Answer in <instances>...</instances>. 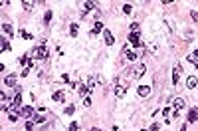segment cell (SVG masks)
<instances>
[{
  "mask_svg": "<svg viewBox=\"0 0 198 131\" xmlns=\"http://www.w3.org/2000/svg\"><path fill=\"white\" fill-rule=\"evenodd\" d=\"M188 62H192V64H196V68H198V50H194L192 54L188 56Z\"/></svg>",
  "mask_w": 198,
  "mask_h": 131,
  "instance_id": "cell-17",
  "label": "cell"
},
{
  "mask_svg": "<svg viewBox=\"0 0 198 131\" xmlns=\"http://www.w3.org/2000/svg\"><path fill=\"white\" fill-rule=\"evenodd\" d=\"M129 44H131V46H141V36H139V34H129Z\"/></svg>",
  "mask_w": 198,
  "mask_h": 131,
  "instance_id": "cell-3",
  "label": "cell"
},
{
  "mask_svg": "<svg viewBox=\"0 0 198 131\" xmlns=\"http://www.w3.org/2000/svg\"><path fill=\"white\" fill-rule=\"evenodd\" d=\"M145 72H147V66H139V68H137V72H135V78H137V80H139V78H143V75H145Z\"/></svg>",
  "mask_w": 198,
  "mask_h": 131,
  "instance_id": "cell-13",
  "label": "cell"
},
{
  "mask_svg": "<svg viewBox=\"0 0 198 131\" xmlns=\"http://www.w3.org/2000/svg\"><path fill=\"white\" fill-rule=\"evenodd\" d=\"M81 6H83V12H89V10H97V8H95V6H97L95 2H83Z\"/></svg>",
  "mask_w": 198,
  "mask_h": 131,
  "instance_id": "cell-14",
  "label": "cell"
},
{
  "mask_svg": "<svg viewBox=\"0 0 198 131\" xmlns=\"http://www.w3.org/2000/svg\"><path fill=\"white\" fill-rule=\"evenodd\" d=\"M125 54H127V60H129V62H135V60L139 58V54H137V52H135V50H129L127 46H125Z\"/></svg>",
  "mask_w": 198,
  "mask_h": 131,
  "instance_id": "cell-7",
  "label": "cell"
},
{
  "mask_svg": "<svg viewBox=\"0 0 198 131\" xmlns=\"http://www.w3.org/2000/svg\"><path fill=\"white\" fill-rule=\"evenodd\" d=\"M36 4H38L36 0H22V6H24L26 10H32V8H34Z\"/></svg>",
  "mask_w": 198,
  "mask_h": 131,
  "instance_id": "cell-12",
  "label": "cell"
},
{
  "mask_svg": "<svg viewBox=\"0 0 198 131\" xmlns=\"http://www.w3.org/2000/svg\"><path fill=\"white\" fill-rule=\"evenodd\" d=\"M0 50H2V52L10 50V42H8V40H6V38H2V42H0Z\"/></svg>",
  "mask_w": 198,
  "mask_h": 131,
  "instance_id": "cell-20",
  "label": "cell"
},
{
  "mask_svg": "<svg viewBox=\"0 0 198 131\" xmlns=\"http://www.w3.org/2000/svg\"><path fill=\"white\" fill-rule=\"evenodd\" d=\"M34 123H46V117H42V115L38 113V115L34 117Z\"/></svg>",
  "mask_w": 198,
  "mask_h": 131,
  "instance_id": "cell-25",
  "label": "cell"
},
{
  "mask_svg": "<svg viewBox=\"0 0 198 131\" xmlns=\"http://www.w3.org/2000/svg\"><path fill=\"white\" fill-rule=\"evenodd\" d=\"M52 99L54 101H63V99H66V94H63V91H56V94L52 95Z\"/></svg>",
  "mask_w": 198,
  "mask_h": 131,
  "instance_id": "cell-15",
  "label": "cell"
},
{
  "mask_svg": "<svg viewBox=\"0 0 198 131\" xmlns=\"http://www.w3.org/2000/svg\"><path fill=\"white\" fill-rule=\"evenodd\" d=\"M20 36H22L24 40H32V38H34L32 34H30V32H26V30H24V28H22V32H20Z\"/></svg>",
  "mask_w": 198,
  "mask_h": 131,
  "instance_id": "cell-23",
  "label": "cell"
},
{
  "mask_svg": "<svg viewBox=\"0 0 198 131\" xmlns=\"http://www.w3.org/2000/svg\"><path fill=\"white\" fill-rule=\"evenodd\" d=\"M143 131H147V129H143Z\"/></svg>",
  "mask_w": 198,
  "mask_h": 131,
  "instance_id": "cell-36",
  "label": "cell"
},
{
  "mask_svg": "<svg viewBox=\"0 0 198 131\" xmlns=\"http://www.w3.org/2000/svg\"><path fill=\"white\" fill-rule=\"evenodd\" d=\"M32 129H34V123L28 121V123H26V131H32Z\"/></svg>",
  "mask_w": 198,
  "mask_h": 131,
  "instance_id": "cell-34",
  "label": "cell"
},
{
  "mask_svg": "<svg viewBox=\"0 0 198 131\" xmlns=\"http://www.w3.org/2000/svg\"><path fill=\"white\" fill-rule=\"evenodd\" d=\"M77 129H79V125H77V123H71V125H70V131H77Z\"/></svg>",
  "mask_w": 198,
  "mask_h": 131,
  "instance_id": "cell-33",
  "label": "cell"
},
{
  "mask_svg": "<svg viewBox=\"0 0 198 131\" xmlns=\"http://www.w3.org/2000/svg\"><path fill=\"white\" fill-rule=\"evenodd\" d=\"M103 38H105V44H107V46H113V44H115V38H113V34L109 32L107 28L103 30Z\"/></svg>",
  "mask_w": 198,
  "mask_h": 131,
  "instance_id": "cell-4",
  "label": "cell"
},
{
  "mask_svg": "<svg viewBox=\"0 0 198 131\" xmlns=\"http://www.w3.org/2000/svg\"><path fill=\"white\" fill-rule=\"evenodd\" d=\"M2 30H4L6 34H8V36H12V34H14V30H12V26H10V24H2Z\"/></svg>",
  "mask_w": 198,
  "mask_h": 131,
  "instance_id": "cell-21",
  "label": "cell"
},
{
  "mask_svg": "<svg viewBox=\"0 0 198 131\" xmlns=\"http://www.w3.org/2000/svg\"><path fill=\"white\" fill-rule=\"evenodd\" d=\"M83 105H85V107H89V105H91V97H89V95L83 97Z\"/></svg>",
  "mask_w": 198,
  "mask_h": 131,
  "instance_id": "cell-30",
  "label": "cell"
},
{
  "mask_svg": "<svg viewBox=\"0 0 198 131\" xmlns=\"http://www.w3.org/2000/svg\"><path fill=\"white\" fill-rule=\"evenodd\" d=\"M93 88H95V78H89V81H87V89L91 91Z\"/></svg>",
  "mask_w": 198,
  "mask_h": 131,
  "instance_id": "cell-27",
  "label": "cell"
},
{
  "mask_svg": "<svg viewBox=\"0 0 198 131\" xmlns=\"http://www.w3.org/2000/svg\"><path fill=\"white\" fill-rule=\"evenodd\" d=\"M8 117H10V121L14 123V121H18V117H20V113H16V111H14V109H12V111H10V115H8Z\"/></svg>",
  "mask_w": 198,
  "mask_h": 131,
  "instance_id": "cell-22",
  "label": "cell"
},
{
  "mask_svg": "<svg viewBox=\"0 0 198 131\" xmlns=\"http://www.w3.org/2000/svg\"><path fill=\"white\" fill-rule=\"evenodd\" d=\"M79 94L85 95V94H89V89H87V85H83V88H79Z\"/></svg>",
  "mask_w": 198,
  "mask_h": 131,
  "instance_id": "cell-31",
  "label": "cell"
},
{
  "mask_svg": "<svg viewBox=\"0 0 198 131\" xmlns=\"http://www.w3.org/2000/svg\"><path fill=\"white\" fill-rule=\"evenodd\" d=\"M61 81H63V84H70V75L63 74V75H61Z\"/></svg>",
  "mask_w": 198,
  "mask_h": 131,
  "instance_id": "cell-32",
  "label": "cell"
},
{
  "mask_svg": "<svg viewBox=\"0 0 198 131\" xmlns=\"http://www.w3.org/2000/svg\"><path fill=\"white\" fill-rule=\"evenodd\" d=\"M32 115H34V109H32V107H20V117H24V119H30Z\"/></svg>",
  "mask_w": 198,
  "mask_h": 131,
  "instance_id": "cell-6",
  "label": "cell"
},
{
  "mask_svg": "<svg viewBox=\"0 0 198 131\" xmlns=\"http://www.w3.org/2000/svg\"><path fill=\"white\" fill-rule=\"evenodd\" d=\"M4 84L8 85V88H10V85H14L16 84V75H6V78H4Z\"/></svg>",
  "mask_w": 198,
  "mask_h": 131,
  "instance_id": "cell-16",
  "label": "cell"
},
{
  "mask_svg": "<svg viewBox=\"0 0 198 131\" xmlns=\"http://www.w3.org/2000/svg\"><path fill=\"white\" fill-rule=\"evenodd\" d=\"M30 54H32V58H36V60H46L48 58V50L44 46H36Z\"/></svg>",
  "mask_w": 198,
  "mask_h": 131,
  "instance_id": "cell-1",
  "label": "cell"
},
{
  "mask_svg": "<svg viewBox=\"0 0 198 131\" xmlns=\"http://www.w3.org/2000/svg\"><path fill=\"white\" fill-rule=\"evenodd\" d=\"M115 95H117V97H123V95H125V85H117V88H115Z\"/></svg>",
  "mask_w": 198,
  "mask_h": 131,
  "instance_id": "cell-19",
  "label": "cell"
},
{
  "mask_svg": "<svg viewBox=\"0 0 198 131\" xmlns=\"http://www.w3.org/2000/svg\"><path fill=\"white\" fill-rule=\"evenodd\" d=\"M139 30H141V28H139V24L133 22V24H131V32H133V34H139Z\"/></svg>",
  "mask_w": 198,
  "mask_h": 131,
  "instance_id": "cell-26",
  "label": "cell"
},
{
  "mask_svg": "<svg viewBox=\"0 0 198 131\" xmlns=\"http://www.w3.org/2000/svg\"><path fill=\"white\" fill-rule=\"evenodd\" d=\"M50 20H52V12H50V10H48V12H46V16H44V22H50Z\"/></svg>",
  "mask_w": 198,
  "mask_h": 131,
  "instance_id": "cell-29",
  "label": "cell"
},
{
  "mask_svg": "<svg viewBox=\"0 0 198 131\" xmlns=\"http://www.w3.org/2000/svg\"><path fill=\"white\" fill-rule=\"evenodd\" d=\"M178 80H180V66H175V70H172V84H178Z\"/></svg>",
  "mask_w": 198,
  "mask_h": 131,
  "instance_id": "cell-9",
  "label": "cell"
},
{
  "mask_svg": "<svg viewBox=\"0 0 198 131\" xmlns=\"http://www.w3.org/2000/svg\"><path fill=\"white\" fill-rule=\"evenodd\" d=\"M139 95H141V97H147V95L151 94V88H149V85H139Z\"/></svg>",
  "mask_w": 198,
  "mask_h": 131,
  "instance_id": "cell-10",
  "label": "cell"
},
{
  "mask_svg": "<svg viewBox=\"0 0 198 131\" xmlns=\"http://www.w3.org/2000/svg\"><path fill=\"white\" fill-rule=\"evenodd\" d=\"M91 131H101V129H97V127H93V129H91Z\"/></svg>",
  "mask_w": 198,
  "mask_h": 131,
  "instance_id": "cell-35",
  "label": "cell"
},
{
  "mask_svg": "<svg viewBox=\"0 0 198 131\" xmlns=\"http://www.w3.org/2000/svg\"><path fill=\"white\" fill-rule=\"evenodd\" d=\"M123 12H125V14H131V12H133V6L131 4H123Z\"/></svg>",
  "mask_w": 198,
  "mask_h": 131,
  "instance_id": "cell-24",
  "label": "cell"
},
{
  "mask_svg": "<svg viewBox=\"0 0 198 131\" xmlns=\"http://www.w3.org/2000/svg\"><path fill=\"white\" fill-rule=\"evenodd\" d=\"M73 111H76V107H73V105H67V107H66V111H63V113H66V115H71Z\"/></svg>",
  "mask_w": 198,
  "mask_h": 131,
  "instance_id": "cell-28",
  "label": "cell"
},
{
  "mask_svg": "<svg viewBox=\"0 0 198 131\" xmlns=\"http://www.w3.org/2000/svg\"><path fill=\"white\" fill-rule=\"evenodd\" d=\"M182 107H186V99H184V97H176L175 99V113H176V115H178V111Z\"/></svg>",
  "mask_w": 198,
  "mask_h": 131,
  "instance_id": "cell-2",
  "label": "cell"
},
{
  "mask_svg": "<svg viewBox=\"0 0 198 131\" xmlns=\"http://www.w3.org/2000/svg\"><path fill=\"white\" fill-rule=\"evenodd\" d=\"M188 121L190 123H196L198 121V109H190V111H188Z\"/></svg>",
  "mask_w": 198,
  "mask_h": 131,
  "instance_id": "cell-11",
  "label": "cell"
},
{
  "mask_svg": "<svg viewBox=\"0 0 198 131\" xmlns=\"http://www.w3.org/2000/svg\"><path fill=\"white\" fill-rule=\"evenodd\" d=\"M103 30H105V28H103V22H95V26H93V30L89 32V36H91V38H95L99 32H103Z\"/></svg>",
  "mask_w": 198,
  "mask_h": 131,
  "instance_id": "cell-5",
  "label": "cell"
},
{
  "mask_svg": "<svg viewBox=\"0 0 198 131\" xmlns=\"http://www.w3.org/2000/svg\"><path fill=\"white\" fill-rule=\"evenodd\" d=\"M196 85H198V78H196V75H190L188 80H186V88H188V89H194Z\"/></svg>",
  "mask_w": 198,
  "mask_h": 131,
  "instance_id": "cell-8",
  "label": "cell"
},
{
  "mask_svg": "<svg viewBox=\"0 0 198 131\" xmlns=\"http://www.w3.org/2000/svg\"><path fill=\"white\" fill-rule=\"evenodd\" d=\"M77 30H79V26L73 22V24L70 26V34H71V38H76V36H77Z\"/></svg>",
  "mask_w": 198,
  "mask_h": 131,
  "instance_id": "cell-18",
  "label": "cell"
}]
</instances>
